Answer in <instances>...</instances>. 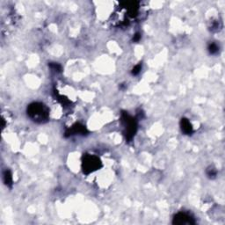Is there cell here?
I'll return each instance as SVG.
<instances>
[{
	"label": "cell",
	"instance_id": "7a4b0ae2",
	"mask_svg": "<svg viewBox=\"0 0 225 225\" xmlns=\"http://www.w3.org/2000/svg\"><path fill=\"white\" fill-rule=\"evenodd\" d=\"M174 224H194L195 221L191 215L185 213V212H179L173 218V222Z\"/></svg>",
	"mask_w": 225,
	"mask_h": 225
},
{
	"label": "cell",
	"instance_id": "52a82bcc",
	"mask_svg": "<svg viewBox=\"0 0 225 225\" xmlns=\"http://www.w3.org/2000/svg\"><path fill=\"white\" fill-rule=\"evenodd\" d=\"M218 48H218V46H217L216 43H211L209 45V50L211 54H216V53H217V51H218Z\"/></svg>",
	"mask_w": 225,
	"mask_h": 225
},
{
	"label": "cell",
	"instance_id": "5b68a950",
	"mask_svg": "<svg viewBox=\"0 0 225 225\" xmlns=\"http://www.w3.org/2000/svg\"><path fill=\"white\" fill-rule=\"evenodd\" d=\"M180 126H181V129L182 131L186 134V135H190L193 131V128H192V125L190 123V121H188L187 119H182L180 121Z\"/></svg>",
	"mask_w": 225,
	"mask_h": 225
},
{
	"label": "cell",
	"instance_id": "277c9868",
	"mask_svg": "<svg viewBox=\"0 0 225 225\" xmlns=\"http://www.w3.org/2000/svg\"><path fill=\"white\" fill-rule=\"evenodd\" d=\"M122 119L125 122V126H126V135L128 138H131L135 135L136 133V129H137V123L134 121L133 118H131L128 114L124 113L122 116Z\"/></svg>",
	"mask_w": 225,
	"mask_h": 225
},
{
	"label": "cell",
	"instance_id": "ba28073f",
	"mask_svg": "<svg viewBox=\"0 0 225 225\" xmlns=\"http://www.w3.org/2000/svg\"><path fill=\"white\" fill-rule=\"evenodd\" d=\"M141 69H142V65H141V64L136 65V66L134 67L133 71H132V74H133V75H137V74H139L140 71H141Z\"/></svg>",
	"mask_w": 225,
	"mask_h": 225
},
{
	"label": "cell",
	"instance_id": "6da1fadb",
	"mask_svg": "<svg viewBox=\"0 0 225 225\" xmlns=\"http://www.w3.org/2000/svg\"><path fill=\"white\" fill-rule=\"evenodd\" d=\"M27 113L30 118L38 122H43L48 118L47 107L41 103H33L27 108Z\"/></svg>",
	"mask_w": 225,
	"mask_h": 225
},
{
	"label": "cell",
	"instance_id": "8992f818",
	"mask_svg": "<svg viewBox=\"0 0 225 225\" xmlns=\"http://www.w3.org/2000/svg\"><path fill=\"white\" fill-rule=\"evenodd\" d=\"M4 178H5V182L6 185H11L12 184V175H11V172L9 171H6L4 174Z\"/></svg>",
	"mask_w": 225,
	"mask_h": 225
},
{
	"label": "cell",
	"instance_id": "9c48e42d",
	"mask_svg": "<svg viewBox=\"0 0 225 225\" xmlns=\"http://www.w3.org/2000/svg\"><path fill=\"white\" fill-rule=\"evenodd\" d=\"M208 175H209V177H215L216 175V171L215 169L209 170V171H208Z\"/></svg>",
	"mask_w": 225,
	"mask_h": 225
},
{
	"label": "cell",
	"instance_id": "30bf717a",
	"mask_svg": "<svg viewBox=\"0 0 225 225\" xmlns=\"http://www.w3.org/2000/svg\"><path fill=\"white\" fill-rule=\"evenodd\" d=\"M140 39H141V34H140V33H137V34L134 36L133 40H134V41H138Z\"/></svg>",
	"mask_w": 225,
	"mask_h": 225
},
{
	"label": "cell",
	"instance_id": "3957f363",
	"mask_svg": "<svg viewBox=\"0 0 225 225\" xmlns=\"http://www.w3.org/2000/svg\"><path fill=\"white\" fill-rule=\"evenodd\" d=\"M99 160L94 156H86L84 161V171L86 173L93 171L99 166Z\"/></svg>",
	"mask_w": 225,
	"mask_h": 225
}]
</instances>
